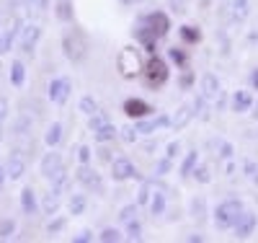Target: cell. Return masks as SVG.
Returning <instances> with one entry per match:
<instances>
[{
	"mask_svg": "<svg viewBox=\"0 0 258 243\" xmlns=\"http://www.w3.org/2000/svg\"><path fill=\"white\" fill-rule=\"evenodd\" d=\"M21 21L16 18V21H11V24L0 31V57L3 55H8L11 50H13V44H16V39H18V31H21Z\"/></svg>",
	"mask_w": 258,
	"mask_h": 243,
	"instance_id": "30bf717a",
	"label": "cell"
},
{
	"mask_svg": "<svg viewBox=\"0 0 258 243\" xmlns=\"http://www.w3.org/2000/svg\"><path fill=\"white\" fill-rule=\"evenodd\" d=\"M121 6H135V3H140V0H119Z\"/></svg>",
	"mask_w": 258,
	"mask_h": 243,
	"instance_id": "91938a15",
	"label": "cell"
},
{
	"mask_svg": "<svg viewBox=\"0 0 258 243\" xmlns=\"http://www.w3.org/2000/svg\"><path fill=\"white\" fill-rule=\"evenodd\" d=\"M24 3H26L29 8H34V3H36V0H24Z\"/></svg>",
	"mask_w": 258,
	"mask_h": 243,
	"instance_id": "94428289",
	"label": "cell"
},
{
	"mask_svg": "<svg viewBox=\"0 0 258 243\" xmlns=\"http://www.w3.org/2000/svg\"><path fill=\"white\" fill-rule=\"evenodd\" d=\"M170 166H173V161H170L168 156H165V158H160V161L155 163V176H165V173L170 171Z\"/></svg>",
	"mask_w": 258,
	"mask_h": 243,
	"instance_id": "f6af8a7d",
	"label": "cell"
},
{
	"mask_svg": "<svg viewBox=\"0 0 258 243\" xmlns=\"http://www.w3.org/2000/svg\"><path fill=\"white\" fill-rule=\"evenodd\" d=\"M59 140H62V124H59V122H52V124L47 127V132H44V145H47V148H57Z\"/></svg>",
	"mask_w": 258,
	"mask_h": 243,
	"instance_id": "7402d4cb",
	"label": "cell"
},
{
	"mask_svg": "<svg viewBox=\"0 0 258 243\" xmlns=\"http://www.w3.org/2000/svg\"><path fill=\"white\" fill-rule=\"evenodd\" d=\"M88 240H93V233H91V230H80V233L75 235V243H88Z\"/></svg>",
	"mask_w": 258,
	"mask_h": 243,
	"instance_id": "f907efd6",
	"label": "cell"
},
{
	"mask_svg": "<svg viewBox=\"0 0 258 243\" xmlns=\"http://www.w3.org/2000/svg\"><path fill=\"white\" fill-rule=\"evenodd\" d=\"M170 8H173V13L183 16L188 11V0H170Z\"/></svg>",
	"mask_w": 258,
	"mask_h": 243,
	"instance_id": "7dc6e473",
	"label": "cell"
},
{
	"mask_svg": "<svg viewBox=\"0 0 258 243\" xmlns=\"http://www.w3.org/2000/svg\"><path fill=\"white\" fill-rule=\"evenodd\" d=\"M194 106L191 104H183V106H178V112H176V117H170V127H173L176 132H181L183 127H188L191 124V119H194Z\"/></svg>",
	"mask_w": 258,
	"mask_h": 243,
	"instance_id": "5bb4252c",
	"label": "cell"
},
{
	"mask_svg": "<svg viewBox=\"0 0 258 243\" xmlns=\"http://www.w3.org/2000/svg\"><path fill=\"white\" fill-rule=\"evenodd\" d=\"M245 171H248V176H255V173H258V171H255V166H253L250 161L245 163Z\"/></svg>",
	"mask_w": 258,
	"mask_h": 243,
	"instance_id": "6f0895ef",
	"label": "cell"
},
{
	"mask_svg": "<svg viewBox=\"0 0 258 243\" xmlns=\"http://www.w3.org/2000/svg\"><path fill=\"white\" fill-rule=\"evenodd\" d=\"M70 91H73V85H70L68 78H54L49 83V101L57 104V106H64L70 99Z\"/></svg>",
	"mask_w": 258,
	"mask_h": 243,
	"instance_id": "ba28073f",
	"label": "cell"
},
{
	"mask_svg": "<svg viewBox=\"0 0 258 243\" xmlns=\"http://www.w3.org/2000/svg\"><path fill=\"white\" fill-rule=\"evenodd\" d=\"M21 210H24V215H36L39 205H36V194L31 186H26L24 191H21Z\"/></svg>",
	"mask_w": 258,
	"mask_h": 243,
	"instance_id": "d6986e66",
	"label": "cell"
},
{
	"mask_svg": "<svg viewBox=\"0 0 258 243\" xmlns=\"http://www.w3.org/2000/svg\"><path fill=\"white\" fill-rule=\"evenodd\" d=\"M16 233V220H3L0 223V240H8Z\"/></svg>",
	"mask_w": 258,
	"mask_h": 243,
	"instance_id": "ab89813d",
	"label": "cell"
},
{
	"mask_svg": "<svg viewBox=\"0 0 258 243\" xmlns=\"http://www.w3.org/2000/svg\"><path fill=\"white\" fill-rule=\"evenodd\" d=\"M142 24L155 34V39H163V36L170 31V18H168V13H163V11H153V13H147V16L142 18Z\"/></svg>",
	"mask_w": 258,
	"mask_h": 243,
	"instance_id": "5b68a950",
	"label": "cell"
},
{
	"mask_svg": "<svg viewBox=\"0 0 258 243\" xmlns=\"http://www.w3.org/2000/svg\"><path fill=\"white\" fill-rule=\"evenodd\" d=\"M126 240H142V225L137 223V220H129L126 223Z\"/></svg>",
	"mask_w": 258,
	"mask_h": 243,
	"instance_id": "836d02e7",
	"label": "cell"
},
{
	"mask_svg": "<svg viewBox=\"0 0 258 243\" xmlns=\"http://www.w3.org/2000/svg\"><path fill=\"white\" fill-rule=\"evenodd\" d=\"M137 135H140L137 127H124V129H121V140H124V142H135Z\"/></svg>",
	"mask_w": 258,
	"mask_h": 243,
	"instance_id": "bcb514c9",
	"label": "cell"
},
{
	"mask_svg": "<svg viewBox=\"0 0 258 243\" xmlns=\"http://www.w3.org/2000/svg\"><path fill=\"white\" fill-rule=\"evenodd\" d=\"M142 73H145V83H147L150 88H163V85L168 83V78H170L165 60H160L158 55L150 57V62L145 65V70H142Z\"/></svg>",
	"mask_w": 258,
	"mask_h": 243,
	"instance_id": "277c9868",
	"label": "cell"
},
{
	"mask_svg": "<svg viewBox=\"0 0 258 243\" xmlns=\"http://www.w3.org/2000/svg\"><path fill=\"white\" fill-rule=\"evenodd\" d=\"M41 210H44V215H57V210H59V194H57V191L44 194V202H41Z\"/></svg>",
	"mask_w": 258,
	"mask_h": 243,
	"instance_id": "83f0119b",
	"label": "cell"
},
{
	"mask_svg": "<svg viewBox=\"0 0 258 243\" xmlns=\"http://www.w3.org/2000/svg\"><path fill=\"white\" fill-rule=\"evenodd\" d=\"M197 166H199V153H197V150L186 153V158H183V163H181V176H183V179H186V176H191Z\"/></svg>",
	"mask_w": 258,
	"mask_h": 243,
	"instance_id": "484cf974",
	"label": "cell"
},
{
	"mask_svg": "<svg viewBox=\"0 0 258 243\" xmlns=\"http://www.w3.org/2000/svg\"><path fill=\"white\" fill-rule=\"evenodd\" d=\"M243 212V202L240 200H225L222 205H217L214 210V228L217 230H230L235 225V220Z\"/></svg>",
	"mask_w": 258,
	"mask_h": 243,
	"instance_id": "3957f363",
	"label": "cell"
},
{
	"mask_svg": "<svg viewBox=\"0 0 258 243\" xmlns=\"http://www.w3.org/2000/svg\"><path fill=\"white\" fill-rule=\"evenodd\" d=\"M155 109L150 106L147 101H142V99H126L124 101V114L129 117V119H145V117H150Z\"/></svg>",
	"mask_w": 258,
	"mask_h": 243,
	"instance_id": "8fae6325",
	"label": "cell"
},
{
	"mask_svg": "<svg viewBox=\"0 0 258 243\" xmlns=\"http://www.w3.org/2000/svg\"><path fill=\"white\" fill-rule=\"evenodd\" d=\"M150 197H153V181H142L140 194H137V205H150Z\"/></svg>",
	"mask_w": 258,
	"mask_h": 243,
	"instance_id": "e575fe53",
	"label": "cell"
},
{
	"mask_svg": "<svg viewBox=\"0 0 258 243\" xmlns=\"http://www.w3.org/2000/svg\"><path fill=\"white\" fill-rule=\"evenodd\" d=\"M52 191H57V194H64V191H68L70 189V176H68V171H64V166L52 176Z\"/></svg>",
	"mask_w": 258,
	"mask_h": 243,
	"instance_id": "ffe728a7",
	"label": "cell"
},
{
	"mask_svg": "<svg viewBox=\"0 0 258 243\" xmlns=\"http://www.w3.org/2000/svg\"><path fill=\"white\" fill-rule=\"evenodd\" d=\"M78 181L85 186V189H93L96 194H103V181L96 171H91L88 166H80L78 168Z\"/></svg>",
	"mask_w": 258,
	"mask_h": 243,
	"instance_id": "7c38bea8",
	"label": "cell"
},
{
	"mask_svg": "<svg viewBox=\"0 0 258 243\" xmlns=\"http://www.w3.org/2000/svg\"><path fill=\"white\" fill-rule=\"evenodd\" d=\"M24 80H26V68H24V62H13L11 65V83L16 85V88H21L24 85Z\"/></svg>",
	"mask_w": 258,
	"mask_h": 243,
	"instance_id": "4316f807",
	"label": "cell"
},
{
	"mask_svg": "<svg viewBox=\"0 0 258 243\" xmlns=\"http://www.w3.org/2000/svg\"><path fill=\"white\" fill-rule=\"evenodd\" d=\"M214 145H217V150H220V156H222V158H232V153H235V150H232V145H230L227 140H214Z\"/></svg>",
	"mask_w": 258,
	"mask_h": 243,
	"instance_id": "ee69618b",
	"label": "cell"
},
{
	"mask_svg": "<svg viewBox=\"0 0 258 243\" xmlns=\"http://www.w3.org/2000/svg\"><path fill=\"white\" fill-rule=\"evenodd\" d=\"M222 91H220V80H217V75H212V73H204L202 75V96L207 99V101H212V99H217Z\"/></svg>",
	"mask_w": 258,
	"mask_h": 243,
	"instance_id": "9a60e30c",
	"label": "cell"
},
{
	"mask_svg": "<svg viewBox=\"0 0 258 243\" xmlns=\"http://www.w3.org/2000/svg\"><path fill=\"white\" fill-rule=\"evenodd\" d=\"M6 119H8V101L0 99V124H3Z\"/></svg>",
	"mask_w": 258,
	"mask_h": 243,
	"instance_id": "816d5d0a",
	"label": "cell"
},
{
	"mask_svg": "<svg viewBox=\"0 0 258 243\" xmlns=\"http://www.w3.org/2000/svg\"><path fill=\"white\" fill-rule=\"evenodd\" d=\"M168 60L176 62L178 68H183V70H186V65H188V55H186L181 47H170V50H168Z\"/></svg>",
	"mask_w": 258,
	"mask_h": 243,
	"instance_id": "f546056e",
	"label": "cell"
},
{
	"mask_svg": "<svg viewBox=\"0 0 258 243\" xmlns=\"http://www.w3.org/2000/svg\"><path fill=\"white\" fill-rule=\"evenodd\" d=\"M39 39H41V29H39L36 24H24V26H21V31H18V44H21V52L31 55V52L36 50Z\"/></svg>",
	"mask_w": 258,
	"mask_h": 243,
	"instance_id": "8992f818",
	"label": "cell"
},
{
	"mask_svg": "<svg viewBox=\"0 0 258 243\" xmlns=\"http://www.w3.org/2000/svg\"><path fill=\"white\" fill-rule=\"evenodd\" d=\"M191 215L197 217V220H204V215H207V202H204V197H194V200H191Z\"/></svg>",
	"mask_w": 258,
	"mask_h": 243,
	"instance_id": "d6a6232c",
	"label": "cell"
},
{
	"mask_svg": "<svg viewBox=\"0 0 258 243\" xmlns=\"http://www.w3.org/2000/svg\"><path fill=\"white\" fill-rule=\"evenodd\" d=\"M78 158H80V163H83V166H88V163H91V158H93L91 148H88V145H83V148L78 150Z\"/></svg>",
	"mask_w": 258,
	"mask_h": 243,
	"instance_id": "c3c4849f",
	"label": "cell"
},
{
	"mask_svg": "<svg viewBox=\"0 0 258 243\" xmlns=\"http://www.w3.org/2000/svg\"><path fill=\"white\" fill-rule=\"evenodd\" d=\"M250 11V3L248 0H232V18L235 21H243Z\"/></svg>",
	"mask_w": 258,
	"mask_h": 243,
	"instance_id": "4dcf8cb0",
	"label": "cell"
},
{
	"mask_svg": "<svg viewBox=\"0 0 258 243\" xmlns=\"http://www.w3.org/2000/svg\"><path fill=\"white\" fill-rule=\"evenodd\" d=\"M150 212L153 215H163L165 212V191L163 189H155L153 197H150Z\"/></svg>",
	"mask_w": 258,
	"mask_h": 243,
	"instance_id": "d4e9b609",
	"label": "cell"
},
{
	"mask_svg": "<svg viewBox=\"0 0 258 243\" xmlns=\"http://www.w3.org/2000/svg\"><path fill=\"white\" fill-rule=\"evenodd\" d=\"M103 124H109V114H106V112H93V114L88 117V129H91V132L101 129Z\"/></svg>",
	"mask_w": 258,
	"mask_h": 243,
	"instance_id": "1f68e13d",
	"label": "cell"
},
{
	"mask_svg": "<svg viewBox=\"0 0 258 243\" xmlns=\"http://www.w3.org/2000/svg\"><path fill=\"white\" fill-rule=\"evenodd\" d=\"M26 132H31V119L21 114V117H18V122L13 124V135H18V137H21V135H26Z\"/></svg>",
	"mask_w": 258,
	"mask_h": 243,
	"instance_id": "d590c367",
	"label": "cell"
},
{
	"mask_svg": "<svg viewBox=\"0 0 258 243\" xmlns=\"http://www.w3.org/2000/svg\"><path fill=\"white\" fill-rule=\"evenodd\" d=\"M250 114H253V117H255V119H258V104H255V112H250Z\"/></svg>",
	"mask_w": 258,
	"mask_h": 243,
	"instance_id": "6125c7cd",
	"label": "cell"
},
{
	"mask_svg": "<svg viewBox=\"0 0 258 243\" xmlns=\"http://www.w3.org/2000/svg\"><path fill=\"white\" fill-rule=\"evenodd\" d=\"M6 173H8L11 181L24 179V173H26V161L21 158V156H11V158H8V166H6Z\"/></svg>",
	"mask_w": 258,
	"mask_h": 243,
	"instance_id": "e0dca14e",
	"label": "cell"
},
{
	"mask_svg": "<svg viewBox=\"0 0 258 243\" xmlns=\"http://www.w3.org/2000/svg\"><path fill=\"white\" fill-rule=\"evenodd\" d=\"M165 156H168L170 161H173V158H178V156H181V142H178V140H176V142H170V145H168V153H165Z\"/></svg>",
	"mask_w": 258,
	"mask_h": 243,
	"instance_id": "681fc988",
	"label": "cell"
},
{
	"mask_svg": "<svg viewBox=\"0 0 258 243\" xmlns=\"http://www.w3.org/2000/svg\"><path fill=\"white\" fill-rule=\"evenodd\" d=\"M137 132H142V135H153V132H158L155 127V119H137Z\"/></svg>",
	"mask_w": 258,
	"mask_h": 243,
	"instance_id": "f35d334b",
	"label": "cell"
},
{
	"mask_svg": "<svg viewBox=\"0 0 258 243\" xmlns=\"http://www.w3.org/2000/svg\"><path fill=\"white\" fill-rule=\"evenodd\" d=\"M191 83H194V75H191V73H186V75L181 78V88H191Z\"/></svg>",
	"mask_w": 258,
	"mask_h": 243,
	"instance_id": "db71d44e",
	"label": "cell"
},
{
	"mask_svg": "<svg viewBox=\"0 0 258 243\" xmlns=\"http://www.w3.org/2000/svg\"><path fill=\"white\" fill-rule=\"evenodd\" d=\"M191 176H197V181H199V184H209V181H212V173H209L207 166H197Z\"/></svg>",
	"mask_w": 258,
	"mask_h": 243,
	"instance_id": "60d3db41",
	"label": "cell"
},
{
	"mask_svg": "<svg viewBox=\"0 0 258 243\" xmlns=\"http://www.w3.org/2000/svg\"><path fill=\"white\" fill-rule=\"evenodd\" d=\"M181 39L186 41V44H199L202 41V31H199V26H181Z\"/></svg>",
	"mask_w": 258,
	"mask_h": 243,
	"instance_id": "f1b7e54d",
	"label": "cell"
},
{
	"mask_svg": "<svg viewBox=\"0 0 258 243\" xmlns=\"http://www.w3.org/2000/svg\"><path fill=\"white\" fill-rule=\"evenodd\" d=\"M111 176H114V181H129V179H135L137 176V168L135 163L129 161V158H114L111 161Z\"/></svg>",
	"mask_w": 258,
	"mask_h": 243,
	"instance_id": "9c48e42d",
	"label": "cell"
},
{
	"mask_svg": "<svg viewBox=\"0 0 258 243\" xmlns=\"http://www.w3.org/2000/svg\"><path fill=\"white\" fill-rule=\"evenodd\" d=\"M59 168H62V156H59V153H54V148H49V153H47V156L41 158V163H39V171H41V176H44V179H52Z\"/></svg>",
	"mask_w": 258,
	"mask_h": 243,
	"instance_id": "4fadbf2b",
	"label": "cell"
},
{
	"mask_svg": "<svg viewBox=\"0 0 258 243\" xmlns=\"http://www.w3.org/2000/svg\"><path fill=\"white\" fill-rule=\"evenodd\" d=\"M116 135H119V129H116V127H114V124L109 122V124H103L101 129H96V132H93V140L103 145V142H111V140H114Z\"/></svg>",
	"mask_w": 258,
	"mask_h": 243,
	"instance_id": "603a6c76",
	"label": "cell"
},
{
	"mask_svg": "<svg viewBox=\"0 0 258 243\" xmlns=\"http://www.w3.org/2000/svg\"><path fill=\"white\" fill-rule=\"evenodd\" d=\"M80 112H83V114H88V117H91L93 112H98L96 99H93V96H83V99H80Z\"/></svg>",
	"mask_w": 258,
	"mask_h": 243,
	"instance_id": "8d00e7d4",
	"label": "cell"
},
{
	"mask_svg": "<svg viewBox=\"0 0 258 243\" xmlns=\"http://www.w3.org/2000/svg\"><path fill=\"white\" fill-rule=\"evenodd\" d=\"M62 52L70 62H83L85 55H88V36H85L80 29H64L62 34Z\"/></svg>",
	"mask_w": 258,
	"mask_h": 243,
	"instance_id": "6da1fadb",
	"label": "cell"
},
{
	"mask_svg": "<svg viewBox=\"0 0 258 243\" xmlns=\"http://www.w3.org/2000/svg\"><path fill=\"white\" fill-rule=\"evenodd\" d=\"M191 106H194V112H197L202 119H207V117H209V114H207V99H204V96H197Z\"/></svg>",
	"mask_w": 258,
	"mask_h": 243,
	"instance_id": "b9f144b4",
	"label": "cell"
},
{
	"mask_svg": "<svg viewBox=\"0 0 258 243\" xmlns=\"http://www.w3.org/2000/svg\"><path fill=\"white\" fill-rule=\"evenodd\" d=\"M6 179H8V173H6V168H3V166H0V186L6 184Z\"/></svg>",
	"mask_w": 258,
	"mask_h": 243,
	"instance_id": "680465c9",
	"label": "cell"
},
{
	"mask_svg": "<svg viewBox=\"0 0 258 243\" xmlns=\"http://www.w3.org/2000/svg\"><path fill=\"white\" fill-rule=\"evenodd\" d=\"M121 238H124V235H121L116 228H106V230L98 235V240H101V243H116V240H121Z\"/></svg>",
	"mask_w": 258,
	"mask_h": 243,
	"instance_id": "74e56055",
	"label": "cell"
},
{
	"mask_svg": "<svg viewBox=\"0 0 258 243\" xmlns=\"http://www.w3.org/2000/svg\"><path fill=\"white\" fill-rule=\"evenodd\" d=\"M116 70H119V75L126 78V80L137 78V75L145 70V60H142L140 50H135V47H124V50L116 55Z\"/></svg>",
	"mask_w": 258,
	"mask_h": 243,
	"instance_id": "7a4b0ae2",
	"label": "cell"
},
{
	"mask_svg": "<svg viewBox=\"0 0 258 243\" xmlns=\"http://www.w3.org/2000/svg\"><path fill=\"white\" fill-rule=\"evenodd\" d=\"M57 18L62 24H70L73 16H75V8H73V0H57V8H54Z\"/></svg>",
	"mask_w": 258,
	"mask_h": 243,
	"instance_id": "44dd1931",
	"label": "cell"
},
{
	"mask_svg": "<svg viewBox=\"0 0 258 243\" xmlns=\"http://www.w3.org/2000/svg\"><path fill=\"white\" fill-rule=\"evenodd\" d=\"M64 228V220L59 217V220H54V223H49V233H59Z\"/></svg>",
	"mask_w": 258,
	"mask_h": 243,
	"instance_id": "f5cc1de1",
	"label": "cell"
},
{
	"mask_svg": "<svg viewBox=\"0 0 258 243\" xmlns=\"http://www.w3.org/2000/svg\"><path fill=\"white\" fill-rule=\"evenodd\" d=\"M250 85H253V91H258V68L250 73Z\"/></svg>",
	"mask_w": 258,
	"mask_h": 243,
	"instance_id": "9f6ffc18",
	"label": "cell"
},
{
	"mask_svg": "<svg viewBox=\"0 0 258 243\" xmlns=\"http://www.w3.org/2000/svg\"><path fill=\"white\" fill-rule=\"evenodd\" d=\"M135 36H137V41L142 44V47H145V50H147L150 55H155V44H158V39H155V34L150 31V29H147L145 24L135 29Z\"/></svg>",
	"mask_w": 258,
	"mask_h": 243,
	"instance_id": "ac0fdd59",
	"label": "cell"
},
{
	"mask_svg": "<svg viewBox=\"0 0 258 243\" xmlns=\"http://www.w3.org/2000/svg\"><path fill=\"white\" fill-rule=\"evenodd\" d=\"M253 109V96L250 91H235L232 93V112L235 114H245Z\"/></svg>",
	"mask_w": 258,
	"mask_h": 243,
	"instance_id": "2e32d148",
	"label": "cell"
},
{
	"mask_svg": "<svg viewBox=\"0 0 258 243\" xmlns=\"http://www.w3.org/2000/svg\"><path fill=\"white\" fill-rule=\"evenodd\" d=\"M34 6H36V11H39V13H44V11H47V6H49V0H36Z\"/></svg>",
	"mask_w": 258,
	"mask_h": 243,
	"instance_id": "11a10c76",
	"label": "cell"
},
{
	"mask_svg": "<svg viewBox=\"0 0 258 243\" xmlns=\"http://www.w3.org/2000/svg\"><path fill=\"white\" fill-rule=\"evenodd\" d=\"M255 225H258V217H255V212H250V210H243V212H240V217L235 220L232 230H235V235H238V238L243 240V238H250V235H253Z\"/></svg>",
	"mask_w": 258,
	"mask_h": 243,
	"instance_id": "52a82bcc",
	"label": "cell"
},
{
	"mask_svg": "<svg viewBox=\"0 0 258 243\" xmlns=\"http://www.w3.org/2000/svg\"><path fill=\"white\" fill-rule=\"evenodd\" d=\"M85 207H88V200H85V194H73V197H70L68 210H70V215H73V217L83 215V212H85Z\"/></svg>",
	"mask_w": 258,
	"mask_h": 243,
	"instance_id": "cb8c5ba5",
	"label": "cell"
},
{
	"mask_svg": "<svg viewBox=\"0 0 258 243\" xmlns=\"http://www.w3.org/2000/svg\"><path fill=\"white\" fill-rule=\"evenodd\" d=\"M137 207H140V205H126V207H121V212H119V220H121V223H129V220H135Z\"/></svg>",
	"mask_w": 258,
	"mask_h": 243,
	"instance_id": "7bdbcfd3",
	"label": "cell"
}]
</instances>
